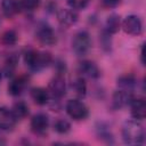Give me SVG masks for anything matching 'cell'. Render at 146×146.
I'll use <instances>...</instances> for the list:
<instances>
[{
    "label": "cell",
    "instance_id": "obj_1",
    "mask_svg": "<svg viewBox=\"0 0 146 146\" xmlns=\"http://www.w3.org/2000/svg\"><path fill=\"white\" fill-rule=\"evenodd\" d=\"M122 138L128 145H143L145 141V130L138 120L125 121L122 125Z\"/></svg>",
    "mask_w": 146,
    "mask_h": 146
},
{
    "label": "cell",
    "instance_id": "obj_2",
    "mask_svg": "<svg viewBox=\"0 0 146 146\" xmlns=\"http://www.w3.org/2000/svg\"><path fill=\"white\" fill-rule=\"evenodd\" d=\"M24 62L26 66L33 72H40L48 67L52 62V56L48 51L29 49L24 54Z\"/></svg>",
    "mask_w": 146,
    "mask_h": 146
},
{
    "label": "cell",
    "instance_id": "obj_3",
    "mask_svg": "<svg viewBox=\"0 0 146 146\" xmlns=\"http://www.w3.org/2000/svg\"><path fill=\"white\" fill-rule=\"evenodd\" d=\"M91 48V38L87 31H79L72 39V49L76 56H86Z\"/></svg>",
    "mask_w": 146,
    "mask_h": 146
},
{
    "label": "cell",
    "instance_id": "obj_4",
    "mask_svg": "<svg viewBox=\"0 0 146 146\" xmlns=\"http://www.w3.org/2000/svg\"><path fill=\"white\" fill-rule=\"evenodd\" d=\"M65 110L68 116L75 121L84 120L89 115V110L87 105L80 99H70L66 103Z\"/></svg>",
    "mask_w": 146,
    "mask_h": 146
},
{
    "label": "cell",
    "instance_id": "obj_5",
    "mask_svg": "<svg viewBox=\"0 0 146 146\" xmlns=\"http://www.w3.org/2000/svg\"><path fill=\"white\" fill-rule=\"evenodd\" d=\"M35 38L43 46H52L57 41L56 34H55L52 27L50 25H48L47 23L39 24V26L36 27V31H35Z\"/></svg>",
    "mask_w": 146,
    "mask_h": 146
},
{
    "label": "cell",
    "instance_id": "obj_6",
    "mask_svg": "<svg viewBox=\"0 0 146 146\" xmlns=\"http://www.w3.org/2000/svg\"><path fill=\"white\" fill-rule=\"evenodd\" d=\"M47 90L50 97H52L54 99H60L66 92V81L64 75L63 74L55 75L48 83Z\"/></svg>",
    "mask_w": 146,
    "mask_h": 146
},
{
    "label": "cell",
    "instance_id": "obj_7",
    "mask_svg": "<svg viewBox=\"0 0 146 146\" xmlns=\"http://www.w3.org/2000/svg\"><path fill=\"white\" fill-rule=\"evenodd\" d=\"M121 27L127 34L139 35L143 31V23L137 15H128L121 22Z\"/></svg>",
    "mask_w": 146,
    "mask_h": 146
},
{
    "label": "cell",
    "instance_id": "obj_8",
    "mask_svg": "<svg viewBox=\"0 0 146 146\" xmlns=\"http://www.w3.org/2000/svg\"><path fill=\"white\" fill-rule=\"evenodd\" d=\"M49 128V116L46 113H36L31 119V129L35 135H44Z\"/></svg>",
    "mask_w": 146,
    "mask_h": 146
},
{
    "label": "cell",
    "instance_id": "obj_9",
    "mask_svg": "<svg viewBox=\"0 0 146 146\" xmlns=\"http://www.w3.org/2000/svg\"><path fill=\"white\" fill-rule=\"evenodd\" d=\"M133 98L132 91L119 89L113 94L112 97V107L114 110H121L125 106H129L131 99Z\"/></svg>",
    "mask_w": 146,
    "mask_h": 146
},
{
    "label": "cell",
    "instance_id": "obj_10",
    "mask_svg": "<svg viewBox=\"0 0 146 146\" xmlns=\"http://www.w3.org/2000/svg\"><path fill=\"white\" fill-rule=\"evenodd\" d=\"M57 21L62 26L70 27L78 22V14L72 8H60L56 13Z\"/></svg>",
    "mask_w": 146,
    "mask_h": 146
},
{
    "label": "cell",
    "instance_id": "obj_11",
    "mask_svg": "<svg viewBox=\"0 0 146 146\" xmlns=\"http://www.w3.org/2000/svg\"><path fill=\"white\" fill-rule=\"evenodd\" d=\"M78 72L83 78L98 79L100 76V70L97 66V64L91 60H87V59L80 62V64L78 66Z\"/></svg>",
    "mask_w": 146,
    "mask_h": 146
},
{
    "label": "cell",
    "instance_id": "obj_12",
    "mask_svg": "<svg viewBox=\"0 0 146 146\" xmlns=\"http://www.w3.org/2000/svg\"><path fill=\"white\" fill-rule=\"evenodd\" d=\"M17 122L16 116L14 115L13 111L5 107L0 106V130H11Z\"/></svg>",
    "mask_w": 146,
    "mask_h": 146
},
{
    "label": "cell",
    "instance_id": "obj_13",
    "mask_svg": "<svg viewBox=\"0 0 146 146\" xmlns=\"http://www.w3.org/2000/svg\"><path fill=\"white\" fill-rule=\"evenodd\" d=\"M29 83V78L26 75H19V76H16L14 78L9 84H8V92L9 95L16 97V96H19L26 88Z\"/></svg>",
    "mask_w": 146,
    "mask_h": 146
},
{
    "label": "cell",
    "instance_id": "obj_14",
    "mask_svg": "<svg viewBox=\"0 0 146 146\" xmlns=\"http://www.w3.org/2000/svg\"><path fill=\"white\" fill-rule=\"evenodd\" d=\"M130 112L135 120H143L146 116V102L144 98H132L130 104Z\"/></svg>",
    "mask_w": 146,
    "mask_h": 146
},
{
    "label": "cell",
    "instance_id": "obj_15",
    "mask_svg": "<svg viewBox=\"0 0 146 146\" xmlns=\"http://www.w3.org/2000/svg\"><path fill=\"white\" fill-rule=\"evenodd\" d=\"M22 10L19 0H2L1 1V13L7 18H13Z\"/></svg>",
    "mask_w": 146,
    "mask_h": 146
},
{
    "label": "cell",
    "instance_id": "obj_16",
    "mask_svg": "<svg viewBox=\"0 0 146 146\" xmlns=\"http://www.w3.org/2000/svg\"><path fill=\"white\" fill-rule=\"evenodd\" d=\"M31 98L34 100L35 104L42 106V105H46L49 103L50 95H49L47 89L41 88V87H36V88L31 89Z\"/></svg>",
    "mask_w": 146,
    "mask_h": 146
},
{
    "label": "cell",
    "instance_id": "obj_17",
    "mask_svg": "<svg viewBox=\"0 0 146 146\" xmlns=\"http://www.w3.org/2000/svg\"><path fill=\"white\" fill-rule=\"evenodd\" d=\"M116 83L120 89L132 91L135 89V87L137 86V79L133 74H123L117 78Z\"/></svg>",
    "mask_w": 146,
    "mask_h": 146
},
{
    "label": "cell",
    "instance_id": "obj_18",
    "mask_svg": "<svg viewBox=\"0 0 146 146\" xmlns=\"http://www.w3.org/2000/svg\"><path fill=\"white\" fill-rule=\"evenodd\" d=\"M120 29H121V19H120V16L116 15V14L110 15V16L106 18L104 31L107 32V33H110V34L112 35V34L116 33Z\"/></svg>",
    "mask_w": 146,
    "mask_h": 146
},
{
    "label": "cell",
    "instance_id": "obj_19",
    "mask_svg": "<svg viewBox=\"0 0 146 146\" xmlns=\"http://www.w3.org/2000/svg\"><path fill=\"white\" fill-rule=\"evenodd\" d=\"M11 111H13L14 115L16 116L17 121L25 119V117L29 115V113H30L27 104H26L25 102H23V100H19V102H17V103H15L14 106H13V108H11Z\"/></svg>",
    "mask_w": 146,
    "mask_h": 146
},
{
    "label": "cell",
    "instance_id": "obj_20",
    "mask_svg": "<svg viewBox=\"0 0 146 146\" xmlns=\"http://www.w3.org/2000/svg\"><path fill=\"white\" fill-rule=\"evenodd\" d=\"M96 132H97V136L102 140H104L106 143H113V135H112L110 128L105 123H103V122L98 123L96 127Z\"/></svg>",
    "mask_w": 146,
    "mask_h": 146
},
{
    "label": "cell",
    "instance_id": "obj_21",
    "mask_svg": "<svg viewBox=\"0 0 146 146\" xmlns=\"http://www.w3.org/2000/svg\"><path fill=\"white\" fill-rule=\"evenodd\" d=\"M17 64H18V57L16 55H10L6 62H5V67H3V72L6 73L7 76H11L14 73H15V70L17 67Z\"/></svg>",
    "mask_w": 146,
    "mask_h": 146
},
{
    "label": "cell",
    "instance_id": "obj_22",
    "mask_svg": "<svg viewBox=\"0 0 146 146\" xmlns=\"http://www.w3.org/2000/svg\"><path fill=\"white\" fill-rule=\"evenodd\" d=\"M72 88L75 91V94L80 97H84L87 95V83L83 79V76H79L73 80L72 82Z\"/></svg>",
    "mask_w": 146,
    "mask_h": 146
},
{
    "label": "cell",
    "instance_id": "obj_23",
    "mask_svg": "<svg viewBox=\"0 0 146 146\" xmlns=\"http://www.w3.org/2000/svg\"><path fill=\"white\" fill-rule=\"evenodd\" d=\"M54 130L59 135H66L71 130V124L65 119H57L54 122Z\"/></svg>",
    "mask_w": 146,
    "mask_h": 146
},
{
    "label": "cell",
    "instance_id": "obj_24",
    "mask_svg": "<svg viewBox=\"0 0 146 146\" xmlns=\"http://www.w3.org/2000/svg\"><path fill=\"white\" fill-rule=\"evenodd\" d=\"M0 42L5 46H13L17 42V33L14 30H7L2 33L0 38Z\"/></svg>",
    "mask_w": 146,
    "mask_h": 146
},
{
    "label": "cell",
    "instance_id": "obj_25",
    "mask_svg": "<svg viewBox=\"0 0 146 146\" xmlns=\"http://www.w3.org/2000/svg\"><path fill=\"white\" fill-rule=\"evenodd\" d=\"M21 1V6H22V9H25V10H29V11H32L34 9H36L41 2V0H19Z\"/></svg>",
    "mask_w": 146,
    "mask_h": 146
},
{
    "label": "cell",
    "instance_id": "obj_26",
    "mask_svg": "<svg viewBox=\"0 0 146 146\" xmlns=\"http://www.w3.org/2000/svg\"><path fill=\"white\" fill-rule=\"evenodd\" d=\"M90 0H67L70 7L74 10H81V9H84L88 3H89Z\"/></svg>",
    "mask_w": 146,
    "mask_h": 146
},
{
    "label": "cell",
    "instance_id": "obj_27",
    "mask_svg": "<svg viewBox=\"0 0 146 146\" xmlns=\"http://www.w3.org/2000/svg\"><path fill=\"white\" fill-rule=\"evenodd\" d=\"M121 0H102V3L106 8H115L120 5Z\"/></svg>",
    "mask_w": 146,
    "mask_h": 146
},
{
    "label": "cell",
    "instance_id": "obj_28",
    "mask_svg": "<svg viewBox=\"0 0 146 146\" xmlns=\"http://www.w3.org/2000/svg\"><path fill=\"white\" fill-rule=\"evenodd\" d=\"M140 58H141V63L144 64L145 60H144V44L141 46V50H140Z\"/></svg>",
    "mask_w": 146,
    "mask_h": 146
},
{
    "label": "cell",
    "instance_id": "obj_29",
    "mask_svg": "<svg viewBox=\"0 0 146 146\" xmlns=\"http://www.w3.org/2000/svg\"><path fill=\"white\" fill-rule=\"evenodd\" d=\"M0 78H1V72H0Z\"/></svg>",
    "mask_w": 146,
    "mask_h": 146
}]
</instances>
